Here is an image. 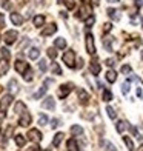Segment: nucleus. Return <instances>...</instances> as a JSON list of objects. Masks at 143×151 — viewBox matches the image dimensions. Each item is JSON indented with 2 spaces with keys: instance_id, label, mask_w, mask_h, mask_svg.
<instances>
[{
  "instance_id": "5fc2aeb1",
  "label": "nucleus",
  "mask_w": 143,
  "mask_h": 151,
  "mask_svg": "<svg viewBox=\"0 0 143 151\" xmlns=\"http://www.w3.org/2000/svg\"><path fill=\"white\" fill-rule=\"evenodd\" d=\"M137 151H143V143H142V145L139 147V150H137Z\"/></svg>"
},
{
  "instance_id": "7ed1b4c3",
  "label": "nucleus",
  "mask_w": 143,
  "mask_h": 151,
  "mask_svg": "<svg viewBox=\"0 0 143 151\" xmlns=\"http://www.w3.org/2000/svg\"><path fill=\"white\" fill-rule=\"evenodd\" d=\"M86 51L94 56L95 54V45H94V37L92 34H86Z\"/></svg>"
},
{
  "instance_id": "6ab92c4d",
  "label": "nucleus",
  "mask_w": 143,
  "mask_h": 151,
  "mask_svg": "<svg viewBox=\"0 0 143 151\" xmlns=\"http://www.w3.org/2000/svg\"><path fill=\"white\" fill-rule=\"evenodd\" d=\"M34 26H43L45 25V16H36L32 20Z\"/></svg>"
},
{
  "instance_id": "3c124183",
  "label": "nucleus",
  "mask_w": 143,
  "mask_h": 151,
  "mask_svg": "<svg viewBox=\"0 0 143 151\" xmlns=\"http://www.w3.org/2000/svg\"><path fill=\"white\" fill-rule=\"evenodd\" d=\"M108 2H111V3H119L120 0H108Z\"/></svg>"
},
{
  "instance_id": "c03bdc74",
  "label": "nucleus",
  "mask_w": 143,
  "mask_h": 151,
  "mask_svg": "<svg viewBox=\"0 0 143 151\" xmlns=\"http://www.w3.org/2000/svg\"><path fill=\"white\" fill-rule=\"evenodd\" d=\"M111 29H112V25H111V23H105V25H103V31H105V32H109Z\"/></svg>"
},
{
  "instance_id": "72a5a7b5",
  "label": "nucleus",
  "mask_w": 143,
  "mask_h": 151,
  "mask_svg": "<svg viewBox=\"0 0 143 151\" xmlns=\"http://www.w3.org/2000/svg\"><path fill=\"white\" fill-rule=\"evenodd\" d=\"M95 22V17L94 16H89V17H88L86 20H85V25L88 26V28H89V26H92V23Z\"/></svg>"
},
{
  "instance_id": "c756f323",
  "label": "nucleus",
  "mask_w": 143,
  "mask_h": 151,
  "mask_svg": "<svg viewBox=\"0 0 143 151\" xmlns=\"http://www.w3.org/2000/svg\"><path fill=\"white\" fill-rule=\"evenodd\" d=\"M106 113H108V116H109V119H115V117H117V113H115L114 108H111V106H106Z\"/></svg>"
},
{
  "instance_id": "f3484780",
  "label": "nucleus",
  "mask_w": 143,
  "mask_h": 151,
  "mask_svg": "<svg viewBox=\"0 0 143 151\" xmlns=\"http://www.w3.org/2000/svg\"><path fill=\"white\" fill-rule=\"evenodd\" d=\"M106 80L109 82V83H114V82L117 80V74H115L114 70H109V71L106 73Z\"/></svg>"
},
{
  "instance_id": "4be33fe9",
  "label": "nucleus",
  "mask_w": 143,
  "mask_h": 151,
  "mask_svg": "<svg viewBox=\"0 0 143 151\" xmlns=\"http://www.w3.org/2000/svg\"><path fill=\"white\" fill-rule=\"evenodd\" d=\"M123 142H125V145L128 147V150H129V151H134V142H132L131 137L125 136V137H123Z\"/></svg>"
},
{
  "instance_id": "f704fd0d",
  "label": "nucleus",
  "mask_w": 143,
  "mask_h": 151,
  "mask_svg": "<svg viewBox=\"0 0 143 151\" xmlns=\"http://www.w3.org/2000/svg\"><path fill=\"white\" fill-rule=\"evenodd\" d=\"M52 73L56 74V76H60L62 74V70H60V66L57 63H52Z\"/></svg>"
},
{
  "instance_id": "5701e85b",
  "label": "nucleus",
  "mask_w": 143,
  "mask_h": 151,
  "mask_svg": "<svg viewBox=\"0 0 143 151\" xmlns=\"http://www.w3.org/2000/svg\"><path fill=\"white\" fill-rule=\"evenodd\" d=\"M39 56H40L39 48H31V50H29V59L36 60V59H39Z\"/></svg>"
},
{
  "instance_id": "f8f14e48",
  "label": "nucleus",
  "mask_w": 143,
  "mask_h": 151,
  "mask_svg": "<svg viewBox=\"0 0 143 151\" xmlns=\"http://www.w3.org/2000/svg\"><path fill=\"white\" fill-rule=\"evenodd\" d=\"M42 106H43L45 109H54V108H56V102H54L52 97H46V99L43 100Z\"/></svg>"
},
{
  "instance_id": "c9c22d12",
  "label": "nucleus",
  "mask_w": 143,
  "mask_h": 151,
  "mask_svg": "<svg viewBox=\"0 0 143 151\" xmlns=\"http://www.w3.org/2000/svg\"><path fill=\"white\" fill-rule=\"evenodd\" d=\"M45 93H46V85H45V86H42V88H40V90L36 93V99H40Z\"/></svg>"
},
{
  "instance_id": "dca6fc26",
  "label": "nucleus",
  "mask_w": 143,
  "mask_h": 151,
  "mask_svg": "<svg viewBox=\"0 0 143 151\" xmlns=\"http://www.w3.org/2000/svg\"><path fill=\"white\" fill-rule=\"evenodd\" d=\"M68 151H79V145H77V140L76 139H69L66 143Z\"/></svg>"
},
{
  "instance_id": "a878e982",
  "label": "nucleus",
  "mask_w": 143,
  "mask_h": 151,
  "mask_svg": "<svg viewBox=\"0 0 143 151\" xmlns=\"http://www.w3.org/2000/svg\"><path fill=\"white\" fill-rule=\"evenodd\" d=\"M14 111H16L17 114H22V113L25 111V104H23V102H17L16 106H14Z\"/></svg>"
},
{
  "instance_id": "f03ea898",
  "label": "nucleus",
  "mask_w": 143,
  "mask_h": 151,
  "mask_svg": "<svg viewBox=\"0 0 143 151\" xmlns=\"http://www.w3.org/2000/svg\"><path fill=\"white\" fill-rule=\"evenodd\" d=\"M89 16H92V12H91V6L89 5H82V8L79 9V12H77V19H80V20H86Z\"/></svg>"
},
{
  "instance_id": "0eeeda50",
  "label": "nucleus",
  "mask_w": 143,
  "mask_h": 151,
  "mask_svg": "<svg viewBox=\"0 0 143 151\" xmlns=\"http://www.w3.org/2000/svg\"><path fill=\"white\" fill-rule=\"evenodd\" d=\"M31 123V114L29 113H23L22 116H20V119H19V125L20 127H28Z\"/></svg>"
},
{
  "instance_id": "aec40b11",
  "label": "nucleus",
  "mask_w": 143,
  "mask_h": 151,
  "mask_svg": "<svg viewBox=\"0 0 143 151\" xmlns=\"http://www.w3.org/2000/svg\"><path fill=\"white\" fill-rule=\"evenodd\" d=\"M62 140H63V133H59V134L54 136L52 145H54V147H60V143H62Z\"/></svg>"
},
{
  "instance_id": "a18cd8bd",
  "label": "nucleus",
  "mask_w": 143,
  "mask_h": 151,
  "mask_svg": "<svg viewBox=\"0 0 143 151\" xmlns=\"http://www.w3.org/2000/svg\"><path fill=\"white\" fill-rule=\"evenodd\" d=\"M59 127V119H52L51 120V128H57Z\"/></svg>"
},
{
  "instance_id": "4d7b16f0",
  "label": "nucleus",
  "mask_w": 143,
  "mask_h": 151,
  "mask_svg": "<svg viewBox=\"0 0 143 151\" xmlns=\"http://www.w3.org/2000/svg\"><path fill=\"white\" fill-rule=\"evenodd\" d=\"M0 40H2V37H0Z\"/></svg>"
},
{
  "instance_id": "412c9836",
  "label": "nucleus",
  "mask_w": 143,
  "mask_h": 151,
  "mask_svg": "<svg viewBox=\"0 0 143 151\" xmlns=\"http://www.w3.org/2000/svg\"><path fill=\"white\" fill-rule=\"evenodd\" d=\"M126 127H128V123H126V122L119 120V122H117V125H115V129H117V133H123L125 129H126Z\"/></svg>"
},
{
  "instance_id": "49530a36",
  "label": "nucleus",
  "mask_w": 143,
  "mask_h": 151,
  "mask_svg": "<svg viewBox=\"0 0 143 151\" xmlns=\"http://www.w3.org/2000/svg\"><path fill=\"white\" fill-rule=\"evenodd\" d=\"M5 26V19H3V14H0V28Z\"/></svg>"
},
{
  "instance_id": "9d476101",
  "label": "nucleus",
  "mask_w": 143,
  "mask_h": 151,
  "mask_svg": "<svg viewBox=\"0 0 143 151\" xmlns=\"http://www.w3.org/2000/svg\"><path fill=\"white\" fill-rule=\"evenodd\" d=\"M69 93H71V85H62L57 94H59V97H60V99H65Z\"/></svg>"
},
{
  "instance_id": "473e14b6",
  "label": "nucleus",
  "mask_w": 143,
  "mask_h": 151,
  "mask_svg": "<svg viewBox=\"0 0 143 151\" xmlns=\"http://www.w3.org/2000/svg\"><path fill=\"white\" fill-rule=\"evenodd\" d=\"M46 52H48V56H49L51 59H56V57H57V51L54 50V48H48Z\"/></svg>"
},
{
  "instance_id": "2eb2a0df",
  "label": "nucleus",
  "mask_w": 143,
  "mask_h": 151,
  "mask_svg": "<svg viewBox=\"0 0 143 151\" xmlns=\"http://www.w3.org/2000/svg\"><path fill=\"white\" fill-rule=\"evenodd\" d=\"M11 100H12V94H8V96H5V97L2 99V104H0V108H2V109H6V108L9 106Z\"/></svg>"
},
{
  "instance_id": "8fccbe9b",
  "label": "nucleus",
  "mask_w": 143,
  "mask_h": 151,
  "mask_svg": "<svg viewBox=\"0 0 143 151\" xmlns=\"http://www.w3.org/2000/svg\"><path fill=\"white\" fill-rule=\"evenodd\" d=\"M142 2L143 0H135V6H137V8H142Z\"/></svg>"
},
{
  "instance_id": "09e8293b",
  "label": "nucleus",
  "mask_w": 143,
  "mask_h": 151,
  "mask_svg": "<svg viewBox=\"0 0 143 151\" xmlns=\"http://www.w3.org/2000/svg\"><path fill=\"white\" fill-rule=\"evenodd\" d=\"M26 151H42V150H40L39 147H31V148H28Z\"/></svg>"
},
{
  "instance_id": "79ce46f5",
  "label": "nucleus",
  "mask_w": 143,
  "mask_h": 151,
  "mask_svg": "<svg viewBox=\"0 0 143 151\" xmlns=\"http://www.w3.org/2000/svg\"><path fill=\"white\" fill-rule=\"evenodd\" d=\"M131 71L132 70H131V66H129V65H123V66H122V73H123V74H129Z\"/></svg>"
},
{
  "instance_id": "4c0bfd02",
  "label": "nucleus",
  "mask_w": 143,
  "mask_h": 151,
  "mask_svg": "<svg viewBox=\"0 0 143 151\" xmlns=\"http://www.w3.org/2000/svg\"><path fill=\"white\" fill-rule=\"evenodd\" d=\"M48 123V117L45 114H40V117H39V125H46Z\"/></svg>"
},
{
  "instance_id": "ddd939ff",
  "label": "nucleus",
  "mask_w": 143,
  "mask_h": 151,
  "mask_svg": "<svg viewBox=\"0 0 143 151\" xmlns=\"http://www.w3.org/2000/svg\"><path fill=\"white\" fill-rule=\"evenodd\" d=\"M57 31V25H54V23H51L49 26H46V28L42 31V36H52L54 32Z\"/></svg>"
},
{
  "instance_id": "7c9ffc66",
  "label": "nucleus",
  "mask_w": 143,
  "mask_h": 151,
  "mask_svg": "<svg viewBox=\"0 0 143 151\" xmlns=\"http://www.w3.org/2000/svg\"><path fill=\"white\" fill-rule=\"evenodd\" d=\"M103 100H105V102L112 100V93H111L109 90H105V91H103Z\"/></svg>"
},
{
  "instance_id": "58836bf2",
  "label": "nucleus",
  "mask_w": 143,
  "mask_h": 151,
  "mask_svg": "<svg viewBox=\"0 0 143 151\" xmlns=\"http://www.w3.org/2000/svg\"><path fill=\"white\" fill-rule=\"evenodd\" d=\"M25 80H26V82H31V80H32V73H31L29 68H28V70H26V73H25Z\"/></svg>"
},
{
  "instance_id": "864d4df0",
  "label": "nucleus",
  "mask_w": 143,
  "mask_h": 151,
  "mask_svg": "<svg viewBox=\"0 0 143 151\" xmlns=\"http://www.w3.org/2000/svg\"><path fill=\"white\" fill-rule=\"evenodd\" d=\"M91 2H92L94 5H99V0H91Z\"/></svg>"
},
{
  "instance_id": "a19ab883",
  "label": "nucleus",
  "mask_w": 143,
  "mask_h": 151,
  "mask_svg": "<svg viewBox=\"0 0 143 151\" xmlns=\"http://www.w3.org/2000/svg\"><path fill=\"white\" fill-rule=\"evenodd\" d=\"M122 93H123V94L129 93V82H125V83L122 85Z\"/></svg>"
},
{
  "instance_id": "603ef678",
  "label": "nucleus",
  "mask_w": 143,
  "mask_h": 151,
  "mask_svg": "<svg viewBox=\"0 0 143 151\" xmlns=\"http://www.w3.org/2000/svg\"><path fill=\"white\" fill-rule=\"evenodd\" d=\"M3 119H5V114H3V113H2V114H0V122H2V120H3Z\"/></svg>"
},
{
  "instance_id": "b1692460",
  "label": "nucleus",
  "mask_w": 143,
  "mask_h": 151,
  "mask_svg": "<svg viewBox=\"0 0 143 151\" xmlns=\"http://www.w3.org/2000/svg\"><path fill=\"white\" fill-rule=\"evenodd\" d=\"M71 133H72L74 136L83 134V128H82L80 125H72V127H71Z\"/></svg>"
},
{
  "instance_id": "2f4dec72",
  "label": "nucleus",
  "mask_w": 143,
  "mask_h": 151,
  "mask_svg": "<svg viewBox=\"0 0 143 151\" xmlns=\"http://www.w3.org/2000/svg\"><path fill=\"white\" fill-rule=\"evenodd\" d=\"M63 3L66 5L68 9H74V8H76V2H74V0H63Z\"/></svg>"
},
{
  "instance_id": "bb28decb",
  "label": "nucleus",
  "mask_w": 143,
  "mask_h": 151,
  "mask_svg": "<svg viewBox=\"0 0 143 151\" xmlns=\"http://www.w3.org/2000/svg\"><path fill=\"white\" fill-rule=\"evenodd\" d=\"M16 143H17L19 147H23L25 143H26V139H25L22 134H17V136H16Z\"/></svg>"
},
{
  "instance_id": "4468645a",
  "label": "nucleus",
  "mask_w": 143,
  "mask_h": 151,
  "mask_svg": "<svg viewBox=\"0 0 143 151\" xmlns=\"http://www.w3.org/2000/svg\"><path fill=\"white\" fill-rule=\"evenodd\" d=\"M77 94H79V100L82 104H88V100H89V94H88L85 90H77Z\"/></svg>"
},
{
  "instance_id": "f257e3e1",
  "label": "nucleus",
  "mask_w": 143,
  "mask_h": 151,
  "mask_svg": "<svg viewBox=\"0 0 143 151\" xmlns=\"http://www.w3.org/2000/svg\"><path fill=\"white\" fill-rule=\"evenodd\" d=\"M74 62H76V54H74V51H72V50L66 51V52L63 54V63H65L68 68H74V66H76V65H74Z\"/></svg>"
},
{
  "instance_id": "423d86ee",
  "label": "nucleus",
  "mask_w": 143,
  "mask_h": 151,
  "mask_svg": "<svg viewBox=\"0 0 143 151\" xmlns=\"http://www.w3.org/2000/svg\"><path fill=\"white\" fill-rule=\"evenodd\" d=\"M5 42H6V45H12L16 42V39H17V31H8L5 34Z\"/></svg>"
},
{
  "instance_id": "20e7f679",
  "label": "nucleus",
  "mask_w": 143,
  "mask_h": 151,
  "mask_svg": "<svg viewBox=\"0 0 143 151\" xmlns=\"http://www.w3.org/2000/svg\"><path fill=\"white\" fill-rule=\"evenodd\" d=\"M14 66H16V71L17 73H20V74H25L26 73V70H28V63H26V62L25 60H16V63H14Z\"/></svg>"
},
{
  "instance_id": "39448f33",
  "label": "nucleus",
  "mask_w": 143,
  "mask_h": 151,
  "mask_svg": "<svg viewBox=\"0 0 143 151\" xmlns=\"http://www.w3.org/2000/svg\"><path fill=\"white\" fill-rule=\"evenodd\" d=\"M28 139L31 142H40V140H42V133H40L39 129H29Z\"/></svg>"
},
{
  "instance_id": "ea45409f",
  "label": "nucleus",
  "mask_w": 143,
  "mask_h": 151,
  "mask_svg": "<svg viewBox=\"0 0 143 151\" xmlns=\"http://www.w3.org/2000/svg\"><path fill=\"white\" fill-rule=\"evenodd\" d=\"M103 145L106 147V150H108V151H117V148H115V147L112 145V143H109V142H103Z\"/></svg>"
},
{
  "instance_id": "c85d7f7f",
  "label": "nucleus",
  "mask_w": 143,
  "mask_h": 151,
  "mask_svg": "<svg viewBox=\"0 0 143 151\" xmlns=\"http://www.w3.org/2000/svg\"><path fill=\"white\" fill-rule=\"evenodd\" d=\"M56 46L57 48H60V50H63V48H66V40L65 39H56Z\"/></svg>"
},
{
  "instance_id": "a211bd4d",
  "label": "nucleus",
  "mask_w": 143,
  "mask_h": 151,
  "mask_svg": "<svg viewBox=\"0 0 143 151\" xmlns=\"http://www.w3.org/2000/svg\"><path fill=\"white\" fill-rule=\"evenodd\" d=\"M8 86H9V91H11V94H16V93L19 91V85H17L16 79H11V80H9V83H8Z\"/></svg>"
},
{
  "instance_id": "9b49d317",
  "label": "nucleus",
  "mask_w": 143,
  "mask_h": 151,
  "mask_svg": "<svg viewBox=\"0 0 143 151\" xmlns=\"http://www.w3.org/2000/svg\"><path fill=\"white\" fill-rule=\"evenodd\" d=\"M89 70H91V73H92L94 76H97V74L100 73V70H102V66H100L99 62L94 59V60L91 62V63H89Z\"/></svg>"
},
{
  "instance_id": "37998d69",
  "label": "nucleus",
  "mask_w": 143,
  "mask_h": 151,
  "mask_svg": "<svg viewBox=\"0 0 143 151\" xmlns=\"http://www.w3.org/2000/svg\"><path fill=\"white\" fill-rule=\"evenodd\" d=\"M2 57L8 59V60H9V57H11V52H9L8 50H6V48H3V50H2Z\"/></svg>"
},
{
  "instance_id": "393cba45",
  "label": "nucleus",
  "mask_w": 143,
  "mask_h": 151,
  "mask_svg": "<svg viewBox=\"0 0 143 151\" xmlns=\"http://www.w3.org/2000/svg\"><path fill=\"white\" fill-rule=\"evenodd\" d=\"M112 37H105L103 39V45H105V48H106V51H112V46H111V42H112Z\"/></svg>"
},
{
  "instance_id": "cd10ccee",
  "label": "nucleus",
  "mask_w": 143,
  "mask_h": 151,
  "mask_svg": "<svg viewBox=\"0 0 143 151\" xmlns=\"http://www.w3.org/2000/svg\"><path fill=\"white\" fill-rule=\"evenodd\" d=\"M108 16L112 17L114 20H119V19H120V16H119V11H115V9H112V8L108 9Z\"/></svg>"
},
{
  "instance_id": "6e6d98bb",
  "label": "nucleus",
  "mask_w": 143,
  "mask_h": 151,
  "mask_svg": "<svg viewBox=\"0 0 143 151\" xmlns=\"http://www.w3.org/2000/svg\"><path fill=\"white\" fill-rule=\"evenodd\" d=\"M0 93H2V86H0Z\"/></svg>"
},
{
  "instance_id": "de8ad7c7",
  "label": "nucleus",
  "mask_w": 143,
  "mask_h": 151,
  "mask_svg": "<svg viewBox=\"0 0 143 151\" xmlns=\"http://www.w3.org/2000/svg\"><path fill=\"white\" fill-rule=\"evenodd\" d=\"M106 65H108V66H112V65H114V59H108V60H106Z\"/></svg>"
},
{
  "instance_id": "e433bc0d",
  "label": "nucleus",
  "mask_w": 143,
  "mask_h": 151,
  "mask_svg": "<svg viewBox=\"0 0 143 151\" xmlns=\"http://www.w3.org/2000/svg\"><path fill=\"white\" fill-rule=\"evenodd\" d=\"M39 68H40V71H46L48 70V65H46V60H40L39 62Z\"/></svg>"
},
{
  "instance_id": "6e6552de",
  "label": "nucleus",
  "mask_w": 143,
  "mask_h": 151,
  "mask_svg": "<svg viewBox=\"0 0 143 151\" xmlns=\"http://www.w3.org/2000/svg\"><path fill=\"white\" fill-rule=\"evenodd\" d=\"M9 70V63H8V59L2 57L0 59V76H5Z\"/></svg>"
},
{
  "instance_id": "1a4fd4ad",
  "label": "nucleus",
  "mask_w": 143,
  "mask_h": 151,
  "mask_svg": "<svg viewBox=\"0 0 143 151\" xmlns=\"http://www.w3.org/2000/svg\"><path fill=\"white\" fill-rule=\"evenodd\" d=\"M9 17H11V22L14 23L16 26H20V25L23 23V17L20 16L19 12H11V16H9Z\"/></svg>"
}]
</instances>
